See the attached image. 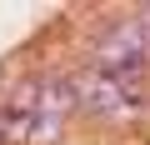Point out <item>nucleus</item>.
Wrapping results in <instances>:
<instances>
[{"instance_id":"nucleus-1","label":"nucleus","mask_w":150,"mask_h":145,"mask_svg":"<svg viewBox=\"0 0 150 145\" xmlns=\"http://www.w3.org/2000/svg\"><path fill=\"white\" fill-rule=\"evenodd\" d=\"M70 85L65 80H30L10 95V105H0L5 115V130L10 140H30V145H50L60 130H65V115H70Z\"/></svg>"},{"instance_id":"nucleus-2","label":"nucleus","mask_w":150,"mask_h":145,"mask_svg":"<svg viewBox=\"0 0 150 145\" xmlns=\"http://www.w3.org/2000/svg\"><path fill=\"white\" fill-rule=\"evenodd\" d=\"M65 85H70V100L80 105V110L105 115V120H125V115H135V110L145 105L140 80H130V75H110V70H95V65H80Z\"/></svg>"},{"instance_id":"nucleus-3","label":"nucleus","mask_w":150,"mask_h":145,"mask_svg":"<svg viewBox=\"0 0 150 145\" xmlns=\"http://www.w3.org/2000/svg\"><path fill=\"white\" fill-rule=\"evenodd\" d=\"M90 65H95V70H110V75H130V80H140V70L150 65V40H145L140 20L115 25V30L95 45V60H90Z\"/></svg>"}]
</instances>
